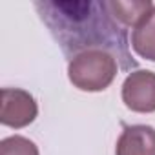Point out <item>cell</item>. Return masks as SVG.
I'll return each mask as SVG.
<instances>
[{
    "instance_id": "obj_7",
    "label": "cell",
    "mask_w": 155,
    "mask_h": 155,
    "mask_svg": "<svg viewBox=\"0 0 155 155\" xmlns=\"http://www.w3.org/2000/svg\"><path fill=\"white\" fill-rule=\"evenodd\" d=\"M110 8L117 20L126 26V28H135L139 20L155 6L151 0H130V2H122V0H108Z\"/></svg>"
},
{
    "instance_id": "obj_5",
    "label": "cell",
    "mask_w": 155,
    "mask_h": 155,
    "mask_svg": "<svg viewBox=\"0 0 155 155\" xmlns=\"http://www.w3.org/2000/svg\"><path fill=\"white\" fill-rule=\"evenodd\" d=\"M115 155H155V128L148 124L126 126L117 140Z\"/></svg>"
},
{
    "instance_id": "obj_3",
    "label": "cell",
    "mask_w": 155,
    "mask_h": 155,
    "mask_svg": "<svg viewBox=\"0 0 155 155\" xmlns=\"http://www.w3.org/2000/svg\"><path fill=\"white\" fill-rule=\"evenodd\" d=\"M38 115V104L35 97L20 88H4L2 90V111L0 122L4 126L20 130L29 126Z\"/></svg>"
},
{
    "instance_id": "obj_2",
    "label": "cell",
    "mask_w": 155,
    "mask_h": 155,
    "mask_svg": "<svg viewBox=\"0 0 155 155\" xmlns=\"http://www.w3.org/2000/svg\"><path fill=\"white\" fill-rule=\"evenodd\" d=\"M117 58L101 49H91L77 55L68 64L69 82L81 91H104L115 81L119 71Z\"/></svg>"
},
{
    "instance_id": "obj_1",
    "label": "cell",
    "mask_w": 155,
    "mask_h": 155,
    "mask_svg": "<svg viewBox=\"0 0 155 155\" xmlns=\"http://www.w3.org/2000/svg\"><path fill=\"white\" fill-rule=\"evenodd\" d=\"M35 8L69 60L84 51L101 49L111 53L120 69H137L128 28L117 20L108 0H44L35 2Z\"/></svg>"
},
{
    "instance_id": "obj_6",
    "label": "cell",
    "mask_w": 155,
    "mask_h": 155,
    "mask_svg": "<svg viewBox=\"0 0 155 155\" xmlns=\"http://www.w3.org/2000/svg\"><path fill=\"white\" fill-rule=\"evenodd\" d=\"M131 48L140 58L155 62V6L133 28Z\"/></svg>"
},
{
    "instance_id": "obj_8",
    "label": "cell",
    "mask_w": 155,
    "mask_h": 155,
    "mask_svg": "<svg viewBox=\"0 0 155 155\" xmlns=\"http://www.w3.org/2000/svg\"><path fill=\"white\" fill-rule=\"evenodd\" d=\"M0 155H40L33 140L22 135H11L0 140Z\"/></svg>"
},
{
    "instance_id": "obj_4",
    "label": "cell",
    "mask_w": 155,
    "mask_h": 155,
    "mask_svg": "<svg viewBox=\"0 0 155 155\" xmlns=\"http://www.w3.org/2000/svg\"><path fill=\"white\" fill-rule=\"evenodd\" d=\"M122 102L135 113L155 111V73L135 69L122 82Z\"/></svg>"
}]
</instances>
